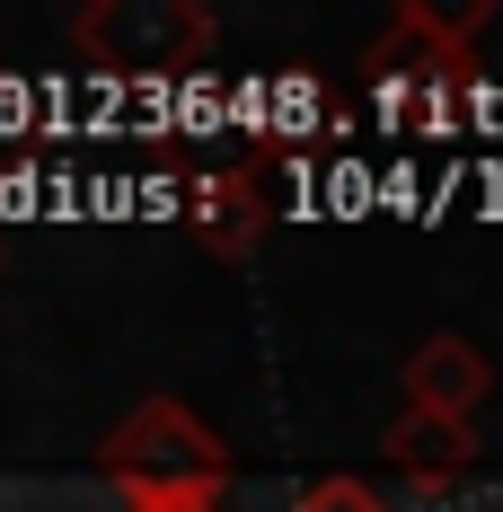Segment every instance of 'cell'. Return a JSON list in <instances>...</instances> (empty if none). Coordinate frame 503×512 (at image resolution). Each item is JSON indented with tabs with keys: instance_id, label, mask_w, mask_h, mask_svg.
<instances>
[{
	"instance_id": "cell-1",
	"label": "cell",
	"mask_w": 503,
	"mask_h": 512,
	"mask_svg": "<svg viewBox=\"0 0 503 512\" xmlns=\"http://www.w3.org/2000/svg\"><path fill=\"white\" fill-rule=\"evenodd\" d=\"M98 468L115 486H133V504H212L230 486V451L195 407L151 398L133 424H115L98 442Z\"/></svg>"
},
{
	"instance_id": "cell-2",
	"label": "cell",
	"mask_w": 503,
	"mask_h": 512,
	"mask_svg": "<svg viewBox=\"0 0 503 512\" xmlns=\"http://www.w3.org/2000/svg\"><path fill=\"white\" fill-rule=\"evenodd\" d=\"M80 45L115 71H186L212 45V18L203 9H89Z\"/></svg>"
},
{
	"instance_id": "cell-3",
	"label": "cell",
	"mask_w": 503,
	"mask_h": 512,
	"mask_svg": "<svg viewBox=\"0 0 503 512\" xmlns=\"http://www.w3.org/2000/svg\"><path fill=\"white\" fill-rule=\"evenodd\" d=\"M486 389H495V362L477 354L468 336H424L415 354H406V415H442V424H468V415L486 407Z\"/></svg>"
},
{
	"instance_id": "cell-4",
	"label": "cell",
	"mask_w": 503,
	"mask_h": 512,
	"mask_svg": "<svg viewBox=\"0 0 503 512\" xmlns=\"http://www.w3.org/2000/svg\"><path fill=\"white\" fill-rule=\"evenodd\" d=\"M486 9H459V18H433V9H398V27L371 45V71L380 89L398 98V80H459L468 71V27Z\"/></svg>"
},
{
	"instance_id": "cell-5",
	"label": "cell",
	"mask_w": 503,
	"mask_h": 512,
	"mask_svg": "<svg viewBox=\"0 0 503 512\" xmlns=\"http://www.w3.org/2000/svg\"><path fill=\"white\" fill-rule=\"evenodd\" d=\"M477 460V424H442V415H398L389 424V468L415 486H451Z\"/></svg>"
},
{
	"instance_id": "cell-6",
	"label": "cell",
	"mask_w": 503,
	"mask_h": 512,
	"mask_svg": "<svg viewBox=\"0 0 503 512\" xmlns=\"http://www.w3.org/2000/svg\"><path fill=\"white\" fill-rule=\"evenodd\" d=\"M195 230L221 256H248L256 239H265V186H256V168H221V177H203V186H195Z\"/></svg>"
},
{
	"instance_id": "cell-7",
	"label": "cell",
	"mask_w": 503,
	"mask_h": 512,
	"mask_svg": "<svg viewBox=\"0 0 503 512\" xmlns=\"http://www.w3.org/2000/svg\"><path fill=\"white\" fill-rule=\"evenodd\" d=\"M292 512H389V495H371L362 477H318V486H301Z\"/></svg>"
},
{
	"instance_id": "cell-8",
	"label": "cell",
	"mask_w": 503,
	"mask_h": 512,
	"mask_svg": "<svg viewBox=\"0 0 503 512\" xmlns=\"http://www.w3.org/2000/svg\"><path fill=\"white\" fill-rule=\"evenodd\" d=\"M133 512H212V504H133Z\"/></svg>"
}]
</instances>
